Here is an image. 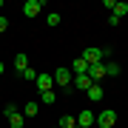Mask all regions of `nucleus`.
Returning <instances> with one entry per match:
<instances>
[{"label": "nucleus", "mask_w": 128, "mask_h": 128, "mask_svg": "<svg viewBox=\"0 0 128 128\" xmlns=\"http://www.w3.org/2000/svg\"><path fill=\"white\" fill-rule=\"evenodd\" d=\"M51 77H54V86L66 88V91H68V88H71V80H74V74H71L68 68H57L54 74H51Z\"/></svg>", "instance_id": "obj_1"}, {"label": "nucleus", "mask_w": 128, "mask_h": 128, "mask_svg": "<svg viewBox=\"0 0 128 128\" xmlns=\"http://www.w3.org/2000/svg\"><path fill=\"white\" fill-rule=\"evenodd\" d=\"M40 9H46L43 0H26V3H23V14H26V17H37Z\"/></svg>", "instance_id": "obj_2"}, {"label": "nucleus", "mask_w": 128, "mask_h": 128, "mask_svg": "<svg viewBox=\"0 0 128 128\" xmlns=\"http://www.w3.org/2000/svg\"><path fill=\"white\" fill-rule=\"evenodd\" d=\"M80 57L86 60L88 66H97V63H105V60H102V48H86V51H82Z\"/></svg>", "instance_id": "obj_3"}, {"label": "nucleus", "mask_w": 128, "mask_h": 128, "mask_svg": "<svg viewBox=\"0 0 128 128\" xmlns=\"http://www.w3.org/2000/svg\"><path fill=\"white\" fill-rule=\"evenodd\" d=\"M114 122H117V114H114L111 108H105V111L97 114V125H100V128H111Z\"/></svg>", "instance_id": "obj_4"}, {"label": "nucleus", "mask_w": 128, "mask_h": 128, "mask_svg": "<svg viewBox=\"0 0 128 128\" xmlns=\"http://www.w3.org/2000/svg\"><path fill=\"white\" fill-rule=\"evenodd\" d=\"M94 122H97V114H91V108H86V111L77 114V125L80 128H91Z\"/></svg>", "instance_id": "obj_5"}, {"label": "nucleus", "mask_w": 128, "mask_h": 128, "mask_svg": "<svg viewBox=\"0 0 128 128\" xmlns=\"http://www.w3.org/2000/svg\"><path fill=\"white\" fill-rule=\"evenodd\" d=\"M91 86H94V82H91V77H88V74H77V77L71 80V88H77V91H88Z\"/></svg>", "instance_id": "obj_6"}, {"label": "nucleus", "mask_w": 128, "mask_h": 128, "mask_svg": "<svg viewBox=\"0 0 128 128\" xmlns=\"http://www.w3.org/2000/svg\"><path fill=\"white\" fill-rule=\"evenodd\" d=\"M37 88H40V94L43 91H51V88H54V77H51V74H37Z\"/></svg>", "instance_id": "obj_7"}, {"label": "nucleus", "mask_w": 128, "mask_h": 128, "mask_svg": "<svg viewBox=\"0 0 128 128\" xmlns=\"http://www.w3.org/2000/svg\"><path fill=\"white\" fill-rule=\"evenodd\" d=\"M88 77H91V82H100L105 77V63H97V66H88Z\"/></svg>", "instance_id": "obj_8"}, {"label": "nucleus", "mask_w": 128, "mask_h": 128, "mask_svg": "<svg viewBox=\"0 0 128 128\" xmlns=\"http://www.w3.org/2000/svg\"><path fill=\"white\" fill-rule=\"evenodd\" d=\"M86 94H88V100H91V102H100L102 97H105V91H102V86H100V82H94V86L88 88Z\"/></svg>", "instance_id": "obj_9"}, {"label": "nucleus", "mask_w": 128, "mask_h": 128, "mask_svg": "<svg viewBox=\"0 0 128 128\" xmlns=\"http://www.w3.org/2000/svg\"><path fill=\"white\" fill-rule=\"evenodd\" d=\"M71 74H74V77H77V74H88V63H86L82 57H77V60L71 63Z\"/></svg>", "instance_id": "obj_10"}, {"label": "nucleus", "mask_w": 128, "mask_h": 128, "mask_svg": "<svg viewBox=\"0 0 128 128\" xmlns=\"http://www.w3.org/2000/svg\"><path fill=\"white\" fill-rule=\"evenodd\" d=\"M57 128H77V117H60V122H57Z\"/></svg>", "instance_id": "obj_11"}, {"label": "nucleus", "mask_w": 128, "mask_h": 128, "mask_svg": "<svg viewBox=\"0 0 128 128\" xmlns=\"http://www.w3.org/2000/svg\"><path fill=\"white\" fill-rule=\"evenodd\" d=\"M14 66H17V71H26L28 68V57L26 54H17V57H14Z\"/></svg>", "instance_id": "obj_12"}, {"label": "nucleus", "mask_w": 128, "mask_h": 128, "mask_svg": "<svg viewBox=\"0 0 128 128\" xmlns=\"http://www.w3.org/2000/svg\"><path fill=\"white\" fill-rule=\"evenodd\" d=\"M37 111H40V105H37V102H26L23 114H26V117H37Z\"/></svg>", "instance_id": "obj_13"}, {"label": "nucleus", "mask_w": 128, "mask_h": 128, "mask_svg": "<svg viewBox=\"0 0 128 128\" xmlns=\"http://www.w3.org/2000/svg\"><path fill=\"white\" fill-rule=\"evenodd\" d=\"M9 125H12V128H23V114H20V111L12 114V117H9Z\"/></svg>", "instance_id": "obj_14"}, {"label": "nucleus", "mask_w": 128, "mask_h": 128, "mask_svg": "<svg viewBox=\"0 0 128 128\" xmlns=\"http://www.w3.org/2000/svg\"><path fill=\"white\" fill-rule=\"evenodd\" d=\"M125 14H128V3H117V6H114V17H120V20H122Z\"/></svg>", "instance_id": "obj_15"}, {"label": "nucleus", "mask_w": 128, "mask_h": 128, "mask_svg": "<svg viewBox=\"0 0 128 128\" xmlns=\"http://www.w3.org/2000/svg\"><path fill=\"white\" fill-rule=\"evenodd\" d=\"M120 74V66L117 63H105V77H117Z\"/></svg>", "instance_id": "obj_16"}, {"label": "nucleus", "mask_w": 128, "mask_h": 128, "mask_svg": "<svg viewBox=\"0 0 128 128\" xmlns=\"http://www.w3.org/2000/svg\"><path fill=\"white\" fill-rule=\"evenodd\" d=\"M46 23H48L51 28H54V26H60V14H57V12H48V14H46Z\"/></svg>", "instance_id": "obj_17"}, {"label": "nucleus", "mask_w": 128, "mask_h": 128, "mask_svg": "<svg viewBox=\"0 0 128 128\" xmlns=\"http://www.w3.org/2000/svg\"><path fill=\"white\" fill-rule=\"evenodd\" d=\"M43 102H46V105L57 102V94H54V91H43Z\"/></svg>", "instance_id": "obj_18"}, {"label": "nucleus", "mask_w": 128, "mask_h": 128, "mask_svg": "<svg viewBox=\"0 0 128 128\" xmlns=\"http://www.w3.org/2000/svg\"><path fill=\"white\" fill-rule=\"evenodd\" d=\"M12 114H17V105H14V102H9V105L3 108V117H6V120H9Z\"/></svg>", "instance_id": "obj_19"}, {"label": "nucleus", "mask_w": 128, "mask_h": 128, "mask_svg": "<svg viewBox=\"0 0 128 128\" xmlns=\"http://www.w3.org/2000/svg\"><path fill=\"white\" fill-rule=\"evenodd\" d=\"M20 74H23V80H37V71L32 68V66H28L26 71H20Z\"/></svg>", "instance_id": "obj_20"}, {"label": "nucleus", "mask_w": 128, "mask_h": 128, "mask_svg": "<svg viewBox=\"0 0 128 128\" xmlns=\"http://www.w3.org/2000/svg\"><path fill=\"white\" fill-rule=\"evenodd\" d=\"M6 28H9V20H6L3 14H0V32H6Z\"/></svg>", "instance_id": "obj_21"}, {"label": "nucleus", "mask_w": 128, "mask_h": 128, "mask_svg": "<svg viewBox=\"0 0 128 128\" xmlns=\"http://www.w3.org/2000/svg\"><path fill=\"white\" fill-rule=\"evenodd\" d=\"M3 71H6V66H3V63H0V74H3Z\"/></svg>", "instance_id": "obj_22"}, {"label": "nucleus", "mask_w": 128, "mask_h": 128, "mask_svg": "<svg viewBox=\"0 0 128 128\" xmlns=\"http://www.w3.org/2000/svg\"><path fill=\"white\" fill-rule=\"evenodd\" d=\"M0 9H3V0H0Z\"/></svg>", "instance_id": "obj_23"}, {"label": "nucleus", "mask_w": 128, "mask_h": 128, "mask_svg": "<svg viewBox=\"0 0 128 128\" xmlns=\"http://www.w3.org/2000/svg\"><path fill=\"white\" fill-rule=\"evenodd\" d=\"M51 128H57V125H51Z\"/></svg>", "instance_id": "obj_24"}]
</instances>
